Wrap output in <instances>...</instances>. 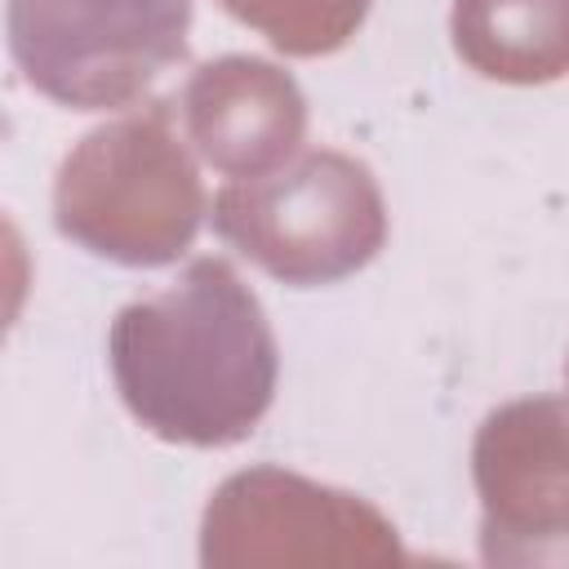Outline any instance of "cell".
Returning a JSON list of instances; mask_svg holds the SVG:
<instances>
[{"mask_svg": "<svg viewBox=\"0 0 569 569\" xmlns=\"http://www.w3.org/2000/svg\"><path fill=\"white\" fill-rule=\"evenodd\" d=\"M453 53L498 84H551L569 76V0H453Z\"/></svg>", "mask_w": 569, "mask_h": 569, "instance_id": "ba28073f", "label": "cell"}, {"mask_svg": "<svg viewBox=\"0 0 569 569\" xmlns=\"http://www.w3.org/2000/svg\"><path fill=\"white\" fill-rule=\"evenodd\" d=\"M107 365L124 409L164 445H240L271 409L280 347L258 293L227 258L124 302L107 329Z\"/></svg>", "mask_w": 569, "mask_h": 569, "instance_id": "6da1fadb", "label": "cell"}, {"mask_svg": "<svg viewBox=\"0 0 569 569\" xmlns=\"http://www.w3.org/2000/svg\"><path fill=\"white\" fill-rule=\"evenodd\" d=\"M187 142L227 178H262L284 169L307 138V98L298 80L258 53H222L200 62L182 84Z\"/></svg>", "mask_w": 569, "mask_h": 569, "instance_id": "52a82bcc", "label": "cell"}, {"mask_svg": "<svg viewBox=\"0 0 569 569\" xmlns=\"http://www.w3.org/2000/svg\"><path fill=\"white\" fill-rule=\"evenodd\" d=\"M480 560L569 569V396H520L489 409L471 440Z\"/></svg>", "mask_w": 569, "mask_h": 569, "instance_id": "8992f818", "label": "cell"}, {"mask_svg": "<svg viewBox=\"0 0 569 569\" xmlns=\"http://www.w3.org/2000/svg\"><path fill=\"white\" fill-rule=\"evenodd\" d=\"M204 213L200 169L164 98L89 129L53 173L58 236L116 267L178 262Z\"/></svg>", "mask_w": 569, "mask_h": 569, "instance_id": "7a4b0ae2", "label": "cell"}, {"mask_svg": "<svg viewBox=\"0 0 569 569\" xmlns=\"http://www.w3.org/2000/svg\"><path fill=\"white\" fill-rule=\"evenodd\" d=\"M400 560H409L405 542L369 498L271 462L231 471L200 516L204 569H316Z\"/></svg>", "mask_w": 569, "mask_h": 569, "instance_id": "5b68a950", "label": "cell"}, {"mask_svg": "<svg viewBox=\"0 0 569 569\" xmlns=\"http://www.w3.org/2000/svg\"><path fill=\"white\" fill-rule=\"evenodd\" d=\"M565 396H569V351H565Z\"/></svg>", "mask_w": 569, "mask_h": 569, "instance_id": "30bf717a", "label": "cell"}, {"mask_svg": "<svg viewBox=\"0 0 569 569\" xmlns=\"http://www.w3.org/2000/svg\"><path fill=\"white\" fill-rule=\"evenodd\" d=\"M213 231L280 284L320 289L382 253L387 200L365 160L311 147L276 173L227 182L213 196Z\"/></svg>", "mask_w": 569, "mask_h": 569, "instance_id": "3957f363", "label": "cell"}, {"mask_svg": "<svg viewBox=\"0 0 569 569\" xmlns=\"http://www.w3.org/2000/svg\"><path fill=\"white\" fill-rule=\"evenodd\" d=\"M191 0H9L22 80L67 111H116L187 58Z\"/></svg>", "mask_w": 569, "mask_h": 569, "instance_id": "277c9868", "label": "cell"}, {"mask_svg": "<svg viewBox=\"0 0 569 569\" xmlns=\"http://www.w3.org/2000/svg\"><path fill=\"white\" fill-rule=\"evenodd\" d=\"M284 58H329L369 18L373 0H218Z\"/></svg>", "mask_w": 569, "mask_h": 569, "instance_id": "9c48e42d", "label": "cell"}]
</instances>
